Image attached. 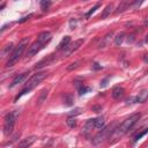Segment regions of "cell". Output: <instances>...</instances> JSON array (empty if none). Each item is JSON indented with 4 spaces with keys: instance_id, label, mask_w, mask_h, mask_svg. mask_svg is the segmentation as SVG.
<instances>
[{
    "instance_id": "6da1fadb",
    "label": "cell",
    "mask_w": 148,
    "mask_h": 148,
    "mask_svg": "<svg viewBox=\"0 0 148 148\" xmlns=\"http://www.w3.org/2000/svg\"><path fill=\"white\" fill-rule=\"evenodd\" d=\"M28 43H29V38H28V37H24V38L18 43V45L14 49V51L12 52V54L9 56V58H8V60H7V64H6L7 67H10V66H13L15 62L18 61V59L21 58L23 51H24L25 47L28 46Z\"/></svg>"
},
{
    "instance_id": "7a4b0ae2",
    "label": "cell",
    "mask_w": 148,
    "mask_h": 148,
    "mask_svg": "<svg viewBox=\"0 0 148 148\" xmlns=\"http://www.w3.org/2000/svg\"><path fill=\"white\" fill-rule=\"evenodd\" d=\"M140 117H141L140 113H133L132 116H130L128 118H126V119L123 121V124H121L118 128H116L117 134L123 135V134H125L126 132H128V131L134 126V124L140 119Z\"/></svg>"
},
{
    "instance_id": "3957f363",
    "label": "cell",
    "mask_w": 148,
    "mask_h": 148,
    "mask_svg": "<svg viewBox=\"0 0 148 148\" xmlns=\"http://www.w3.org/2000/svg\"><path fill=\"white\" fill-rule=\"evenodd\" d=\"M16 118H17V112H10L6 116L5 118V123H3V133L5 135H8L13 132V128H14V124L16 121Z\"/></svg>"
},
{
    "instance_id": "277c9868",
    "label": "cell",
    "mask_w": 148,
    "mask_h": 148,
    "mask_svg": "<svg viewBox=\"0 0 148 148\" xmlns=\"http://www.w3.org/2000/svg\"><path fill=\"white\" fill-rule=\"evenodd\" d=\"M114 131H116V124H114V123L110 124V125L106 126L105 128H102V131L98 132V134L95 136V139H94V143H99V142H102L103 140L108 139Z\"/></svg>"
},
{
    "instance_id": "5b68a950",
    "label": "cell",
    "mask_w": 148,
    "mask_h": 148,
    "mask_svg": "<svg viewBox=\"0 0 148 148\" xmlns=\"http://www.w3.org/2000/svg\"><path fill=\"white\" fill-rule=\"evenodd\" d=\"M47 76V73L46 72H39V73H36V74H34L28 81H27V83H25V87L27 88H29L30 90L31 89H34L35 87H37L45 77Z\"/></svg>"
},
{
    "instance_id": "8992f818",
    "label": "cell",
    "mask_w": 148,
    "mask_h": 148,
    "mask_svg": "<svg viewBox=\"0 0 148 148\" xmlns=\"http://www.w3.org/2000/svg\"><path fill=\"white\" fill-rule=\"evenodd\" d=\"M83 42H84V39H76V40H74L72 44H69L65 50H64V56L65 57H69L73 52H75L82 44H83Z\"/></svg>"
},
{
    "instance_id": "52a82bcc",
    "label": "cell",
    "mask_w": 148,
    "mask_h": 148,
    "mask_svg": "<svg viewBox=\"0 0 148 148\" xmlns=\"http://www.w3.org/2000/svg\"><path fill=\"white\" fill-rule=\"evenodd\" d=\"M45 45L43 44V43H40L38 39L36 40V42H34L30 46H29V49H28V52H27V56L28 57H34L35 54H37L43 47H44Z\"/></svg>"
},
{
    "instance_id": "ba28073f",
    "label": "cell",
    "mask_w": 148,
    "mask_h": 148,
    "mask_svg": "<svg viewBox=\"0 0 148 148\" xmlns=\"http://www.w3.org/2000/svg\"><path fill=\"white\" fill-rule=\"evenodd\" d=\"M51 38H52V35H51L50 31H43V32H40V34L38 35V37H37V39H38L40 43H43L44 45H46V44L51 40Z\"/></svg>"
},
{
    "instance_id": "9c48e42d",
    "label": "cell",
    "mask_w": 148,
    "mask_h": 148,
    "mask_svg": "<svg viewBox=\"0 0 148 148\" xmlns=\"http://www.w3.org/2000/svg\"><path fill=\"white\" fill-rule=\"evenodd\" d=\"M27 76H28V73L25 72V73H22V74H18V75H16L15 77H14V80L12 81V83L9 84V88H13V87H15V86H17L18 83H22L25 79H27Z\"/></svg>"
},
{
    "instance_id": "30bf717a",
    "label": "cell",
    "mask_w": 148,
    "mask_h": 148,
    "mask_svg": "<svg viewBox=\"0 0 148 148\" xmlns=\"http://www.w3.org/2000/svg\"><path fill=\"white\" fill-rule=\"evenodd\" d=\"M95 127V119H88L86 123H84V126H83V133L84 134H89L92 128Z\"/></svg>"
},
{
    "instance_id": "8fae6325",
    "label": "cell",
    "mask_w": 148,
    "mask_h": 148,
    "mask_svg": "<svg viewBox=\"0 0 148 148\" xmlns=\"http://www.w3.org/2000/svg\"><path fill=\"white\" fill-rule=\"evenodd\" d=\"M35 140H36V136H35V135L29 136V138H25V139H23L22 141L18 142V147H21V148L29 147V146H31V145L35 142Z\"/></svg>"
},
{
    "instance_id": "7c38bea8",
    "label": "cell",
    "mask_w": 148,
    "mask_h": 148,
    "mask_svg": "<svg viewBox=\"0 0 148 148\" xmlns=\"http://www.w3.org/2000/svg\"><path fill=\"white\" fill-rule=\"evenodd\" d=\"M147 99H148V90L147 89L141 90L139 92V95L135 97V102H138V103H145Z\"/></svg>"
},
{
    "instance_id": "4fadbf2b",
    "label": "cell",
    "mask_w": 148,
    "mask_h": 148,
    "mask_svg": "<svg viewBox=\"0 0 148 148\" xmlns=\"http://www.w3.org/2000/svg\"><path fill=\"white\" fill-rule=\"evenodd\" d=\"M69 43H71V37H69V36H65V37L61 39V42L59 43L58 50H65V49L69 45Z\"/></svg>"
},
{
    "instance_id": "5bb4252c",
    "label": "cell",
    "mask_w": 148,
    "mask_h": 148,
    "mask_svg": "<svg viewBox=\"0 0 148 148\" xmlns=\"http://www.w3.org/2000/svg\"><path fill=\"white\" fill-rule=\"evenodd\" d=\"M112 9H113V5H112V3H109V5L103 9V12H102V14H101V18H106V17L112 13Z\"/></svg>"
},
{
    "instance_id": "9a60e30c",
    "label": "cell",
    "mask_w": 148,
    "mask_h": 148,
    "mask_svg": "<svg viewBox=\"0 0 148 148\" xmlns=\"http://www.w3.org/2000/svg\"><path fill=\"white\" fill-rule=\"evenodd\" d=\"M124 94V88L123 87H114L112 90V97L113 98H119Z\"/></svg>"
},
{
    "instance_id": "2e32d148",
    "label": "cell",
    "mask_w": 148,
    "mask_h": 148,
    "mask_svg": "<svg viewBox=\"0 0 148 148\" xmlns=\"http://www.w3.org/2000/svg\"><path fill=\"white\" fill-rule=\"evenodd\" d=\"M104 124H105L104 117H98V118H95V127H96V128L102 130V128L104 127Z\"/></svg>"
},
{
    "instance_id": "e0dca14e",
    "label": "cell",
    "mask_w": 148,
    "mask_h": 148,
    "mask_svg": "<svg viewBox=\"0 0 148 148\" xmlns=\"http://www.w3.org/2000/svg\"><path fill=\"white\" fill-rule=\"evenodd\" d=\"M52 59H53V56L51 54V56H49V58H47V59L45 58V59H43V60H42L40 62H38V64L36 65V68H42L43 66H45V65L50 64V62L52 61Z\"/></svg>"
},
{
    "instance_id": "ac0fdd59",
    "label": "cell",
    "mask_w": 148,
    "mask_h": 148,
    "mask_svg": "<svg viewBox=\"0 0 148 148\" xmlns=\"http://www.w3.org/2000/svg\"><path fill=\"white\" fill-rule=\"evenodd\" d=\"M147 133H148V128H143L141 132H139V133H138V134L134 136V139H133V142H136L138 140H140V139H141L143 135H146Z\"/></svg>"
},
{
    "instance_id": "d6986e66",
    "label": "cell",
    "mask_w": 148,
    "mask_h": 148,
    "mask_svg": "<svg viewBox=\"0 0 148 148\" xmlns=\"http://www.w3.org/2000/svg\"><path fill=\"white\" fill-rule=\"evenodd\" d=\"M67 125L69 126V127H75L76 126V119L73 117V116H69L68 118H67Z\"/></svg>"
},
{
    "instance_id": "ffe728a7",
    "label": "cell",
    "mask_w": 148,
    "mask_h": 148,
    "mask_svg": "<svg viewBox=\"0 0 148 148\" xmlns=\"http://www.w3.org/2000/svg\"><path fill=\"white\" fill-rule=\"evenodd\" d=\"M124 37H125V34H124V32L118 34L117 37L114 38V44H116V45H120L121 42H123V39H124Z\"/></svg>"
},
{
    "instance_id": "44dd1931",
    "label": "cell",
    "mask_w": 148,
    "mask_h": 148,
    "mask_svg": "<svg viewBox=\"0 0 148 148\" xmlns=\"http://www.w3.org/2000/svg\"><path fill=\"white\" fill-rule=\"evenodd\" d=\"M51 3V0H42V8L43 10H46Z\"/></svg>"
},
{
    "instance_id": "7402d4cb",
    "label": "cell",
    "mask_w": 148,
    "mask_h": 148,
    "mask_svg": "<svg viewBox=\"0 0 148 148\" xmlns=\"http://www.w3.org/2000/svg\"><path fill=\"white\" fill-rule=\"evenodd\" d=\"M87 91H90V88L84 87V86H81V87L79 88V94H80V95H83V94H86Z\"/></svg>"
},
{
    "instance_id": "603a6c76",
    "label": "cell",
    "mask_w": 148,
    "mask_h": 148,
    "mask_svg": "<svg viewBox=\"0 0 148 148\" xmlns=\"http://www.w3.org/2000/svg\"><path fill=\"white\" fill-rule=\"evenodd\" d=\"M98 7H99V3H96V5H95V6H94V7H92V8H91L87 14H86V17H89V16H90V15H91V14H92L97 8H98Z\"/></svg>"
},
{
    "instance_id": "cb8c5ba5",
    "label": "cell",
    "mask_w": 148,
    "mask_h": 148,
    "mask_svg": "<svg viewBox=\"0 0 148 148\" xmlns=\"http://www.w3.org/2000/svg\"><path fill=\"white\" fill-rule=\"evenodd\" d=\"M77 65H79V62H77V61L72 62V64H71V66H68V67H67V69H68V71H72V69H74V68H76V67H77Z\"/></svg>"
},
{
    "instance_id": "d4e9b609",
    "label": "cell",
    "mask_w": 148,
    "mask_h": 148,
    "mask_svg": "<svg viewBox=\"0 0 148 148\" xmlns=\"http://www.w3.org/2000/svg\"><path fill=\"white\" fill-rule=\"evenodd\" d=\"M81 113V109H76V110H74L73 112H71L68 116H75V114H80Z\"/></svg>"
},
{
    "instance_id": "484cf974",
    "label": "cell",
    "mask_w": 148,
    "mask_h": 148,
    "mask_svg": "<svg viewBox=\"0 0 148 148\" xmlns=\"http://www.w3.org/2000/svg\"><path fill=\"white\" fill-rule=\"evenodd\" d=\"M30 17H32V14H29L28 16H25V17H22V18H21V20H20L18 22H20V23H22V22H24V21H27V20H29Z\"/></svg>"
},
{
    "instance_id": "4316f807",
    "label": "cell",
    "mask_w": 148,
    "mask_h": 148,
    "mask_svg": "<svg viewBox=\"0 0 148 148\" xmlns=\"http://www.w3.org/2000/svg\"><path fill=\"white\" fill-rule=\"evenodd\" d=\"M75 24H76V22H75L74 20H71V22H69V25H71V29H74V28H75Z\"/></svg>"
},
{
    "instance_id": "83f0119b",
    "label": "cell",
    "mask_w": 148,
    "mask_h": 148,
    "mask_svg": "<svg viewBox=\"0 0 148 148\" xmlns=\"http://www.w3.org/2000/svg\"><path fill=\"white\" fill-rule=\"evenodd\" d=\"M92 110H94L95 112H99V111L102 110V108H101V106H94V108H92Z\"/></svg>"
},
{
    "instance_id": "f1b7e54d",
    "label": "cell",
    "mask_w": 148,
    "mask_h": 148,
    "mask_svg": "<svg viewBox=\"0 0 148 148\" xmlns=\"http://www.w3.org/2000/svg\"><path fill=\"white\" fill-rule=\"evenodd\" d=\"M133 101H134V98H127L126 99V104H132Z\"/></svg>"
},
{
    "instance_id": "f546056e",
    "label": "cell",
    "mask_w": 148,
    "mask_h": 148,
    "mask_svg": "<svg viewBox=\"0 0 148 148\" xmlns=\"http://www.w3.org/2000/svg\"><path fill=\"white\" fill-rule=\"evenodd\" d=\"M142 1H143V0H135V2H134V6H135V7H136V6H139V5H140Z\"/></svg>"
},
{
    "instance_id": "4dcf8cb0",
    "label": "cell",
    "mask_w": 148,
    "mask_h": 148,
    "mask_svg": "<svg viewBox=\"0 0 148 148\" xmlns=\"http://www.w3.org/2000/svg\"><path fill=\"white\" fill-rule=\"evenodd\" d=\"M94 67H95L96 69H98V68H101V66H98V64H94Z\"/></svg>"
},
{
    "instance_id": "1f68e13d",
    "label": "cell",
    "mask_w": 148,
    "mask_h": 148,
    "mask_svg": "<svg viewBox=\"0 0 148 148\" xmlns=\"http://www.w3.org/2000/svg\"><path fill=\"white\" fill-rule=\"evenodd\" d=\"M148 56V54H147ZM145 61H148V57H145Z\"/></svg>"
}]
</instances>
